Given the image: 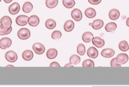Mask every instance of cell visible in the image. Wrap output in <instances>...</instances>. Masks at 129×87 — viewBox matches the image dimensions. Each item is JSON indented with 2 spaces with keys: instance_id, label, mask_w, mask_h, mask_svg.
Here are the masks:
<instances>
[{
  "instance_id": "cell-1",
  "label": "cell",
  "mask_w": 129,
  "mask_h": 87,
  "mask_svg": "<svg viewBox=\"0 0 129 87\" xmlns=\"http://www.w3.org/2000/svg\"><path fill=\"white\" fill-rule=\"evenodd\" d=\"M18 37L21 40H26L30 36V32L27 28H21L17 33Z\"/></svg>"
},
{
  "instance_id": "cell-2",
  "label": "cell",
  "mask_w": 129,
  "mask_h": 87,
  "mask_svg": "<svg viewBox=\"0 0 129 87\" xmlns=\"http://www.w3.org/2000/svg\"><path fill=\"white\" fill-rule=\"evenodd\" d=\"M1 26L4 28H9L11 27L12 21L11 18L8 16H5L3 17L0 20Z\"/></svg>"
},
{
  "instance_id": "cell-3",
  "label": "cell",
  "mask_w": 129,
  "mask_h": 87,
  "mask_svg": "<svg viewBox=\"0 0 129 87\" xmlns=\"http://www.w3.org/2000/svg\"><path fill=\"white\" fill-rule=\"evenodd\" d=\"M5 58L6 60L9 62H14L17 60L18 56L15 52L12 50H10L6 52L5 54Z\"/></svg>"
},
{
  "instance_id": "cell-4",
  "label": "cell",
  "mask_w": 129,
  "mask_h": 87,
  "mask_svg": "<svg viewBox=\"0 0 129 87\" xmlns=\"http://www.w3.org/2000/svg\"><path fill=\"white\" fill-rule=\"evenodd\" d=\"M12 45V40L8 37L3 38L0 40V48L6 49L8 48Z\"/></svg>"
},
{
  "instance_id": "cell-5",
  "label": "cell",
  "mask_w": 129,
  "mask_h": 87,
  "mask_svg": "<svg viewBox=\"0 0 129 87\" xmlns=\"http://www.w3.org/2000/svg\"><path fill=\"white\" fill-rule=\"evenodd\" d=\"M28 16L26 15H19L16 19V23L19 26H25L28 23Z\"/></svg>"
},
{
  "instance_id": "cell-6",
  "label": "cell",
  "mask_w": 129,
  "mask_h": 87,
  "mask_svg": "<svg viewBox=\"0 0 129 87\" xmlns=\"http://www.w3.org/2000/svg\"><path fill=\"white\" fill-rule=\"evenodd\" d=\"M32 49L37 54H42L45 51V47L44 45L39 42L34 43L32 46Z\"/></svg>"
},
{
  "instance_id": "cell-7",
  "label": "cell",
  "mask_w": 129,
  "mask_h": 87,
  "mask_svg": "<svg viewBox=\"0 0 129 87\" xmlns=\"http://www.w3.org/2000/svg\"><path fill=\"white\" fill-rule=\"evenodd\" d=\"M8 10L11 14L16 15L19 13L20 10V6L18 3L15 2L9 6Z\"/></svg>"
},
{
  "instance_id": "cell-8",
  "label": "cell",
  "mask_w": 129,
  "mask_h": 87,
  "mask_svg": "<svg viewBox=\"0 0 129 87\" xmlns=\"http://www.w3.org/2000/svg\"><path fill=\"white\" fill-rule=\"evenodd\" d=\"M71 16L76 21H80L82 18V12L78 9H75L71 12Z\"/></svg>"
},
{
  "instance_id": "cell-9",
  "label": "cell",
  "mask_w": 129,
  "mask_h": 87,
  "mask_svg": "<svg viewBox=\"0 0 129 87\" xmlns=\"http://www.w3.org/2000/svg\"><path fill=\"white\" fill-rule=\"evenodd\" d=\"M128 56L125 53H120L116 57L117 62L120 65L126 63L128 61Z\"/></svg>"
},
{
  "instance_id": "cell-10",
  "label": "cell",
  "mask_w": 129,
  "mask_h": 87,
  "mask_svg": "<svg viewBox=\"0 0 129 87\" xmlns=\"http://www.w3.org/2000/svg\"><path fill=\"white\" fill-rule=\"evenodd\" d=\"M29 25L32 27L37 26L39 23V18L36 15L31 16L28 20Z\"/></svg>"
},
{
  "instance_id": "cell-11",
  "label": "cell",
  "mask_w": 129,
  "mask_h": 87,
  "mask_svg": "<svg viewBox=\"0 0 129 87\" xmlns=\"http://www.w3.org/2000/svg\"><path fill=\"white\" fill-rule=\"evenodd\" d=\"M92 41L93 44L98 48H101L103 47L105 44L104 40L99 37H93Z\"/></svg>"
},
{
  "instance_id": "cell-12",
  "label": "cell",
  "mask_w": 129,
  "mask_h": 87,
  "mask_svg": "<svg viewBox=\"0 0 129 87\" xmlns=\"http://www.w3.org/2000/svg\"><path fill=\"white\" fill-rule=\"evenodd\" d=\"M115 53L113 49L111 48L104 49L101 52V55L105 58H110L112 57Z\"/></svg>"
},
{
  "instance_id": "cell-13",
  "label": "cell",
  "mask_w": 129,
  "mask_h": 87,
  "mask_svg": "<svg viewBox=\"0 0 129 87\" xmlns=\"http://www.w3.org/2000/svg\"><path fill=\"white\" fill-rule=\"evenodd\" d=\"M89 25H91L94 30H99L103 27L104 22L102 20L96 19L93 21V23H90Z\"/></svg>"
},
{
  "instance_id": "cell-14",
  "label": "cell",
  "mask_w": 129,
  "mask_h": 87,
  "mask_svg": "<svg viewBox=\"0 0 129 87\" xmlns=\"http://www.w3.org/2000/svg\"><path fill=\"white\" fill-rule=\"evenodd\" d=\"M87 55L92 58H96L98 55V51L94 47H90L87 50Z\"/></svg>"
},
{
  "instance_id": "cell-15",
  "label": "cell",
  "mask_w": 129,
  "mask_h": 87,
  "mask_svg": "<svg viewBox=\"0 0 129 87\" xmlns=\"http://www.w3.org/2000/svg\"><path fill=\"white\" fill-rule=\"evenodd\" d=\"M74 26H75V24L74 22L72 20H69L67 21L64 23L63 25V28L65 31L69 32L72 31L74 29Z\"/></svg>"
},
{
  "instance_id": "cell-16",
  "label": "cell",
  "mask_w": 129,
  "mask_h": 87,
  "mask_svg": "<svg viewBox=\"0 0 129 87\" xmlns=\"http://www.w3.org/2000/svg\"><path fill=\"white\" fill-rule=\"evenodd\" d=\"M119 16L120 13L117 9H112L109 12V17L112 20H115L117 19Z\"/></svg>"
},
{
  "instance_id": "cell-17",
  "label": "cell",
  "mask_w": 129,
  "mask_h": 87,
  "mask_svg": "<svg viewBox=\"0 0 129 87\" xmlns=\"http://www.w3.org/2000/svg\"><path fill=\"white\" fill-rule=\"evenodd\" d=\"M33 57V53L30 50H26L22 53V58L26 61H30Z\"/></svg>"
},
{
  "instance_id": "cell-18",
  "label": "cell",
  "mask_w": 129,
  "mask_h": 87,
  "mask_svg": "<svg viewBox=\"0 0 129 87\" xmlns=\"http://www.w3.org/2000/svg\"><path fill=\"white\" fill-rule=\"evenodd\" d=\"M93 37V35L91 32H86L83 33L82 38L84 42L86 43H89L92 40Z\"/></svg>"
},
{
  "instance_id": "cell-19",
  "label": "cell",
  "mask_w": 129,
  "mask_h": 87,
  "mask_svg": "<svg viewBox=\"0 0 129 87\" xmlns=\"http://www.w3.org/2000/svg\"><path fill=\"white\" fill-rule=\"evenodd\" d=\"M57 55V51L54 48L48 49L46 52V56L48 59H52L55 58Z\"/></svg>"
},
{
  "instance_id": "cell-20",
  "label": "cell",
  "mask_w": 129,
  "mask_h": 87,
  "mask_svg": "<svg viewBox=\"0 0 129 87\" xmlns=\"http://www.w3.org/2000/svg\"><path fill=\"white\" fill-rule=\"evenodd\" d=\"M85 15L88 18H93L95 17L96 13L94 9L88 8L85 11Z\"/></svg>"
},
{
  "instance_id": "cell-21",
  "label": "cell",
  "mask_w": 129,
  "mask_h": 87,
  "mask_svg": "<svg viewBox=\"0 0 129 87\" xmlns=\"http://www.w3.org/2000/svg\"><path fill=\"white\" fill-rule=\"evenodd\" d=\"M33 9V5L30 2H26L22 8L23 11L25 13H30Z\"/></svg>"
},
{
  "instance_id": "cell-22",
  "label": "cell",
  "mask_w": 129,
  "mask_h": 87,
  "mask_svg": "<svg viewBox=\"0 0 129 87\" xmlns=\"http://www.w3.org/2000/svg\"><path fill=\"white\" fill-rule=\"evenodd\" d=\"M117 28L116 24L114 22H110L107 23L105 27V29L108 32H111L114 31Z\"/></svg>"
},
{
  "instance_id": "cell-23",
  "label": "cell",
  "mask_w": 129,
  "mask_h": 87,
  "mask_svg": "<svg viewBox=\"0 0 129 87\" xmlns=\"http://www.w3.org/2000/svg\"><path fill=\"white\" fill-rule=\"evenodd\" d=\"M80 61H81L80 57L76 54L72 55L70 58V62L71 64H72L73 65H76L79 64Z\"/></svg>"
},
{
  "instance_id": "cell-24",
  "label": "cell",
  "mask_w": 129,
  "mask_h": 87,
  "mask_svg": "<svg viewBox=\"0 0 129 87\" xmlns=\"http://www.w3.org/2000/svg\"><path fill=\"white\" fill-rule=\"evenodd\" d=\"M45 25L46 27L48 29H52L54 28L56 26V22L55 21L51 19H49L46 20L45 23Z\"/></svg>"
},
{
  "instance_id": "cell-25",
  "label": "cell",
  "mask_w": 129,
  "mask_h": 87,
  "mask_svg": "<svg viewBox=\"0 0 129 87\" xmlns=\"http://www.w3.org/2000/svg\"><path fill=\"white\" fill-rule=\"evenodd\" d=\"M119 49L122 51H126L129 49V45L127 42V41L125 40L121 41L119 42L118 45Z\"/></svg>"
},
{
  "instance_id": "cell-26",
  "label": "cell",
  "mask_w": 129,
  "mask_h": 87,
  "mask_svg": "<svg viewBox=\"0 0 129 87\" xmlns=\"http://www.w3.org/2000/svg\"><path fill=\"white\" fill-rule=\"evenodd\" d=\"M45 4L47 8L52 9L57 5L58 0H46Z\"/></svg>"
},
{
  "instance_id": "cell-27",
  "label": "cell",
  "mask_w": 129,
  "mask_h": 87,
  "mask_svg": "<svg viewBox=\"0 0 129 87\" xmlns=\"http://www.w3.org/2000/svg\"><path fill=\"white\" fill-rule=\"evenodd\" d=\"M62 2L63 6L68 9L73 8L75 5V1L74 0H62Z\"/></svg>"
},
{
  "instance_id": "cell-28",
  "label": "cell",
  "mask_w": 129,
  "mask_h": 87,
  "mask_svg": "<svg viewBox=\"0 0 129 87\" xmlns=\"http://www.w3.org/2000/svg\"><path fill=\"white\" fill-rule=\"evenodd\" d=\"M12 30V27L9 28H4L0 26V35H5L10 34Z\"/></svg>"
},
{
  "instance_id": "cell-29",
  "label": "cell",
  "mask_w": 129,
  "mask_h": 87,
  "mask_svg": "<svg viewBox=\"0 0 129 87\" xmlns=\"http://www.w3.org/2000/svg\"><path fill=\"white\" fill-rule=\"evenodd\" d=\"M77 52L80 55H83L85 53V47L83 44H79L77 46Z\"/></svg>"
},
{
  "instance_id": "cell-30",
  "label": "cell",
  "mask_w": 129,
  "mask_h": 87,
  "mask_svg": "<svg viewBox=\"0 0 129 87\" xmlns=\"http://www.w3.org/2000/svg\"><path fill=\"white\" fill-rule=\"evenodd\" d=\"M95 65L93 61L91 59H86L82 63V66L86 67H94Z\"/></svg>"
},
{
  "instance_id": "cell-31",
  "label": "cell",
  "mask_w": 129,
  "mask_h": 87,
  "mask_svg": "<svg viewBox=\"0 0 129 87\" xmlns=\"http://www.w3.org/2000/svg\"><path fill=\"white\" fill-rule=\"evenodd\" d=\"M61 37V33L58 30L54 31L51 34V38L53 39H58Z\"/></svg>"
},
{
  "instance_id": "cell-32",
  "label": "cell",
  "mask_w": 129,
  "mask_h": 87,
  "mask_svg": "<svg viewBox=\"0 0 129 87\" xmlns=\"http://www.w3.org/2000/svg\"><path fill=\"white\" fill-rule=\"evenodd\" d=\"M110 66L111 67H120L121 65L117 62L116 60V58H114L111 60Z\"/></svg>"
},
{
  "instance_id": "cell-33",
  "label": "cell",
  "mask_w": 129,
  "mask_h": 87,
  "mask_svg": "<svg viewBox=\"0 0 129 87\" xmlns=\"http://www.w3.org/2000/svg\"><path fill=\"white\" fill-rule=\"evenodd\" d=\"M102 0H88V2L92 5H98L101 3Z\"/></svg>"
},
{
  "instance_id": "cell-34",
  "label": "cell",
  "mask_w": 129,
  "mask_h": 87,
  "mask_svg": "<svg viewBox=\"0 0 129 87\" xmlns=\"http://www.w3.org/2000/svg\"><path fill=\"white\" fill-rule=\"evenodd\" d=\"M60 65L57 62H52L50 63L49 67H60Z\"/></svg>"
},
{
  "instance_id": "cell-35",
  "label": "cell",
  "mask_w": 129,
  "mask_h": 87,
  "mask_svg": "<svg viewBox=\"0 0 129 87\" xmlns=\"http://www.w3.org/2000/svg\"><path fill=\"white\" fill-rule=\"evenodd\" d=\"M64 67H74V65L72 64H71V63H70L66 64L64 65Z\"/></svg>"
},
{
  "instance_id": "cell-36",
  "label": "cell",
  "mask_w": 129,
  "mask_h": 87,
  "mask_svg": "<svg viewBox=\"0 0 129 87\" xmlns=\"http://www.w3.org/2000/svg\"><path fill=\"white\" fill-rule=\"evenodd\" d=\"M126 24L128 27H129V17L127 19V20L126 21Z\"/></svg>"
},
{
  "instance_id": "cell-37",
  "label": "cell",
  "mask_w": 129,
  "mask_h": 87,
  "mask_svg": "<svg viewBox=\"0 0 129 87\" xmlns=\"http://www.w3.org/2000/svg\"><path fill=\"white\" fill-rule=\"evenodd\" d=\"M13 0H4V1L6 3H11Z\"/></svg>"
},
{
  "instance_id": "cell-38",
  "label": "cell",
  "mask_w": 129,
  "mask_h": 87,
  "mask_svg": "<svg viewBox=\"0 0 129 87\" xmlns=\"http://www.w3.org/2000/svg\"><path fill=\"white\" fill-rule=\"evenodd\" d=\"M9 66H11V67H14L13 65H7L6 67H9Z\"/></svg>"
},
{
  "instance_id": "cell-39",
  "label": "cell",
  "mask_w": 129,
  "mask_h": 87,
  "mask_svg": "<svg viewBox=\"0 0 129 87\" xmlns=\"http://www.w3.org/2000/svg\"><path fill=\"white\" fill-rule=\"evenodd\" d=\"M1 1H2V0H0V2H1Z\"/></svg>"
}]
</instances>
